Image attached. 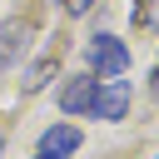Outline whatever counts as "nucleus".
I'll use <instances>...</instances> for the list:
<instances>
[{
    "instance_id": "obj_1",
    "label": "nucleus",
    "mask_w": 159,
    "mask_h": 159,
    "mask_svg": "<svg viewBox=\"0 0 159 159\" xmlns=\"http://www.w3.org/2000/svg\"><path fill=\"white\" fill-rule=\"evenodd\" d=\"M89 65H94L104 80H114V75L129 70V50H124L114 35H94V40H89Z\"/></svg>"
},
{
    "instance_id": "obj_2",
    "label": "nucleus",
    "mask_w": 159,
    "mask_h": 159,
    "mask_svg": "<svg viewBox=\"0 0 159 159\" xmlns=\"http://www.w3.org/2000/svg\"><path fill=\"white\" fill-rule=\"evenodd\" d=\"M124 109H129V84H124V80H104V84L94 89L89 114H99V119H124Z\"/></svg>"
},
{
    "instance_id": "obj_3",
    "label": "nucleus",
    "mask_w": 159,
    "mask_h": 159,
    "mask_svg": "<svg viewBox=\"0 0 159 159\" xmlns=\"http://www.w3.org/2000/svg\"><path fill=\"white\" fill-rule=\"evenodd\" d=\"M94 89H99L94 75H75V80H65V89H60V109H65V114H84V109L94 104Z\"/></svg>"
},
{
    "instance_id": "obj_4",
    "label": "nucleus",
    "mask_w": 159,
    "mask_h": 159,
    "mask_svg": "<svg viewBox=\"0 0 159 159\" xmlns=\"http://www.w3.org/2000/svg\"><path fill=\"white\" fill-rule=\"evenodd\" d=\"M80 149V129L75 124H55V129H45V139H40V154H55V159H70Z\"/></svg>"
},
{
    "instance_id": "obj_5",
    "label": "nucleus",
    "mask_w": 159,
    "mask_h": 159,
    "mask_svg": "<svg viewBox=\"0 0 159 159\" xmlns=\"http://www.w3.org/2000/svg\"><path fill=\"white\" fill-rule=\"evenodd\" d=\"M50 75H55V55H45V60H35V65H30L25 75H20V89H25V94H35V89H40V84L50 80Z\"/></svg>"
},
{
    "instance_id": "obj_6",
    "label": "nucleus",
    "mask_w": 159,
    "mask_h": 159,
    "mask_svg": "<svg viewBox=\"0 0 159 159\" xmlns=\"http://www.w3.org/2000/svg\"><path fill=\"white\" fill-rule=\"evenodd\" d=\"M134 25H139V30L159 25V0H139V5H134Z\"/></svg>"
},
{
    "instance_id": "obj_7",
    "label": "nucleus",
    "mask_w": 159,
    "mask_h": 159,
    "mask_svg": "<svg viewBox=\"0 0 159 159\" xmlns=\"http://www.w3.org/2000/svg\"><path fill=\"white\" fill-rule=\"evenodd\" d=\"M89 5H94V0H65V10H70V15H84Z\"/></svg>"
},
{
    "instance_id": "obj_8",
    "label": "nucleus",
    "mask_w": 159,
    "mask_h": 159,
    "mask_svg": "<svg viewBox=\"0 0 159 159\" xmlns=\"http://www.w3.org/2000/svg\"><path fill=\"white\" fill-rule=\"evenodd\" d=\"M35 159H55V154H35Z\"/></svg>"
},
{
    "instance_id": "obj_9",
    "label": "nucleus",
    "mask_w": 159,
    "mask_h": 159,
    "mask_svg": "<svg viewBox=\"0 0 159 159\" xmlns=\"http://www.w3.org/2000/svg\"><path fill=\"white\" fill-rule=\"evenodd\" d=\"M154 89H159V80H154Z\"/></svg>"
}]
</instances>
